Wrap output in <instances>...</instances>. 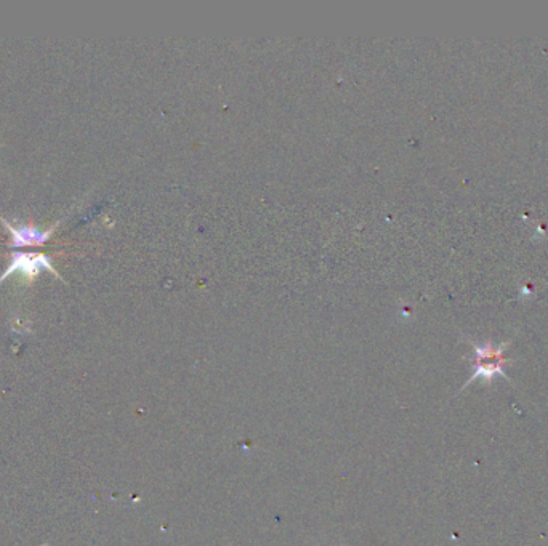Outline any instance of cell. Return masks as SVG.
Wrapping results in <instances>:
<instances>
[{"label":"cell","instance_id":"obj_4","mask_svg":"<svg viewBox=\"0 0 548 546\" xmlns=\"http://www.w3.org/2000/svg\"><path fill=\"white\" fill-rule=\"evenodd\" d=\"M12 329L14 331H29V320L21 318V316H13Z\"/></svg>","mask_w":548,"mask_h":546},{"label":"cell","instance_id":"obj_2","mask_svg":"<svg viewBox=\"0 0 548 546\" xmlns=\"http://www.w3.org/2000/svg\"><path fill=\"white\" fill-rule=\"evenodd\" d=\"M42 271H50L53 274L61 277L60 272L55 270L50 256L43 255L37 252H13L10 255V265L2 276H0V284L7 279L13 272H19L28 282H32L36 276L41 274ZM63 279V277H61Z\"/></svg>","mask_w":548,"mask_h":546},{"label":"cell","instance_id":"obj_3","mask_svg":"<svg viewBox=\"0 0 548 546\" xmlns=\"http://www.w3.org/2000/svg\"><path fill=\"white\" fill-rule=\"evenodd\" d=\"M0 221H2L5 226L8 228L10 234H12V247H23V245H42L45 243L48 239L52 237L53 231H55L58 223H53L48 229H39L34 226V224H24L18 221H8L7 218L0 217Z\"/></svg>","mask_w":548,"mask_h":546},{"label":"cell","instance_id":"obj_1","mask_svg":"<svg viewBox=\"0 0 548 546\" xmlns=\"http://www.w3.org/2000/svg\"><path fill=\"white\" fill-rule=\"evenodd\" d=\"M474 346V370L472 373V377L467 383H465L463 388H467L468 384H472L476 380H483L484 383H491L494 378L500 377L507 378L505 372H503V367H505L507 359L503 358V351H505L507 345L500 346H494L491 343H486L483 346L473 345Z\"/></svg>","mask_w":548,"mask_h":546}]
</instances>
